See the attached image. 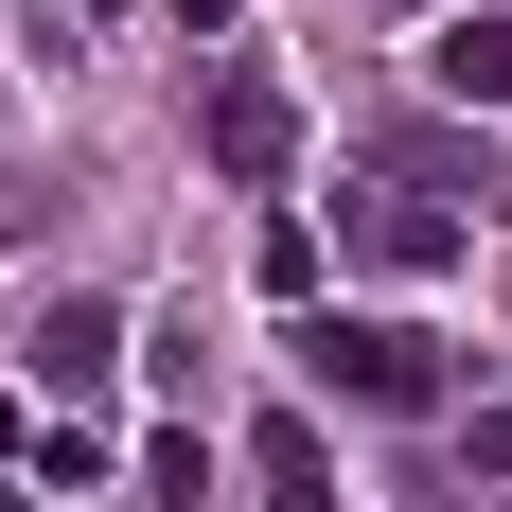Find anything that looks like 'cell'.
Returning a JSON list of instances; mask_svg holds the SVG:
<instances>
[{
	"label": "cell",
	"mask_w": 512,
	"mask_h": 512,
	"mask_svg": "<svg viewBox=\"0 0 512 512\" xmlns=\"http://www.w3.org/2000/svg\"><path fill=\"white\" fill-rule=\"evenodd\" d=\"M301 371L354 389V407H424V389H442V354H424L407 318H301Z\"/></svg>",
	"instance_id": "obj_1"
},
{
	"label": "cell",
	"mask_w": 512,
	"mask_h": 512,
	"mask_svg": "<svg viewBox=\"0 0 512 512\" xmlns=\"http://www.w3.org/2000/svg\"><path fill=\"white\" fill-rule=\"evenodd\" d=\"M336 248L389 265V283H424V265H460V230H442V195H407V177H354V195H336Z\"/></svg>",
	"instance_id": "obj_2"
},
{
	"label": "cell",
	"mask_w": 512,
	"mask_h": 512,
	"mask_svg": "<svg viewBox=\"0 0 512 512\" xmlns=\"http://www.w3.org/2000/svg\"><path fill=\"white\" fill-rule=\"evenodd\" d=\"M283 159H301V106L265 89V71H230L212 89V177H283Z\"/></svg>",
	"instance_id": "obj_3"
},
{
	"label": "cell",
	"mask_w": 512,
	"mask_h": 512,
	"mask_svg": "<svg viewBox=\"0 0 512 512\" xmlns=\"http://www.w3.org/2000/svg\"><path fill=\"white\" fill-rule=\"evenodd\" d=\"M106 371H124V318H106V301H53L36 318V389H106Z\"/></svg>",
	"instance_id": "obj_4"
},
{
	"label": "cell",
	"mask_w": 512,
	"mask_h": 512,
	"mask_svg": "<svg viewBox=\"0 0 512 512\" xmlns=\"http://www.w3.org/2000/svg\"><path fill=\"white\" fill-rule=\"evenodd\" d=\"M248 477H265V512H336V442H318V424H265Z\"/></svg>",
	"instance_id": "obj_5"
},
{
	"label": "cell",
	"mask_w": 512,
	"mask_h": 512,
	"mask_svg": "<svg viewBox=\"0 0 512 512\" xmlns=\"http://www.w3.org/2000/svg\"><path fill=\"white\" fill-rule=\"evenodd\" d=\"M424 71H442L460 106H512V18H442V36H424Z\"/></svg>",
	"instance_id": "obj_6"
},
{
	"label": "cell",
	"mask_w": 512,
	"mask_h": 512,
	"mask_svg": "<svg viewBox=\"0 0 512 512\" xmlns=\"http://www.w3.org/2000/svg\"><path fill=\"white\" fill-rule=\"evenodd\" d=\"M460 460H477V477H512V407H477V442H460Z\"/></svg>",
	"instance_id": "obj_7"
}]
</instances>
